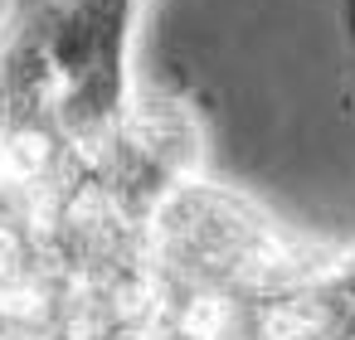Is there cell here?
<instances>
[{"mask_svg": "<svg viewBox=\"0 0 355 340\" xmlns=\"http://www.w3.org/2000/svg\"><path fill=\"white\" fill-rule=\"evenodd\" d=\"M345 6V35H350V49H355V0H340Z\"/></svg>", "mask_w": 355, "mask_h": 340, "instance_id": "1", "label": "cell"}]
</instances>
